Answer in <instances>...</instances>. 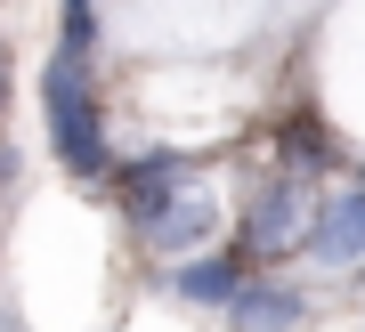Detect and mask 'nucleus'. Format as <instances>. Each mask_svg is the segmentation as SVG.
Segmentation results:
<instances>
[{
	"label": "nucleus",
	"instance_id": "nucleus-1",
	"mask_svg": "<svg viewBox=\"0 0 365 332\" xmlns=\"http://www.w3.org/2000/svg\"><path fill=\"white\" fill-rule=\"evenodd\" d=\"M41 114H49V146L73 179H106L114 170V146H106V114L90 90V49L81 41H57L49 73H41Z\"/></svg>",
	"mask_w": 365,
	"mask_h": 332
},
{
	"label": "nucleus",
	"instance_id": "nucleus-2",
	"mask_svg": "<svg viewBox=\"0 0 365 332\" xmlns=\"http://www.w3.org/2000/svg\"><path fill=\"white\" fill-rule=\"evenodd\" d=\"M317 227V211H309V187L300 179H276L252 194V211H244V251L252 259H276V251H292V243H309Z\"/></svg>",
	"mask_w": 365,
	"mask_h": 332
},
{
	"label": "nucleus",
	"instance_id": "nucleus-3",
	"mask_svg": "<svg viewBox=\"0 0 365 332\" xmlns=\"http://www.w3.org/2000/svg\"><path fill=\"white\" fill-rule=\"evenodd\" d=\"M179 187H187V162H179L170 146H155V154H138V162H122V170H114V194H122V211H130L138 227H146V219H163L170 203H179Z\"/></svg>",
	"mask_w": 365,
	"mask_h": 332
},
{
	"label": "nucleus",
	"instance_id": "nucleus-4",
	"mask_svg": "<svg viewBox=\"0 0 365 332\" xmlns=\"http://www.w3.org/2000/svg\"><path fill=\"white\" fill-rule=\"evenodd\" d=\"M309 259H325V268H357L365 259V187L325 194V211L309 227Z\"/></svg>",
	"mask_w": 365,
	"mask_h": 332
},
{
	"label": "nucleus",
	"instance_id": "nucleus-5",
	"mask_svg": "<svg viewBox=\"0 0 365 332\" xmlns=\"http://www.w3.org/2000/svg\"><path fill=\"white\" fill-rule=\"evenodd\" d=\"M244 243L235 251H211V259H187V268H170V292L179 300H195V308H227L235 292H244Z\"/></svg>",
	"mask_w": 365,
	"mask_h": 332
},
{
	"label": "nucleus",
	"instance_id": "nucleus-6",
	"mask_svg": "<svg viewBox=\"0 0 365 332\" xmlns=\"http://www.w3.org/2000/svg\"><path fill=\"white\" fill-rule=\"evenodd\" d=\"M227 324L235 332H292L300 324V292L292 284H244V292L227 300Z\"/></svg>",
	"mask_w": 365,
	"mask_h": 332
},
{
	"label": "nucleus",
	"instance_id": "nucleus-7",
	"mask_svg": "<svg viewBox=\"0 0 365 332\" xmlns=\"http://www.w3.org/2000/svg\"><path fill=\"white\" fill-rule=\"evenodd\" d=\"M203 235H211V203L203 194H179L163 219H146V243H155V251H195Z\"/></svg>",
	"mask_w": 365,
	"mask_h": 332
},
{
	"label": "nucleus",
	"instance_id": "nucleus-8",
	"mask_svg": "<svg viewBox=\"0 0 365 332\" xmlns=\"http://www.w3.org/2000/svg\"><path fill=\"white\" fill-rule=\"evenodd\" d=\"M66 41H81V49H90V0H66Z\"/></svg>",
	"mask_w": 365,
	"mask_h": 332
},
{
	"label": "nucleus",
	"instance_id": "nucleus-9",
	"mask_svg": "<svg viewBox=\"0 0 365 332\" xmlns=\"http://www.w3.org/2000/svg\"><path fill=\"white\" fill-rule=\"evenodd\" d=\"M0 98H9V57H0Z\"/></svg>",
	"mask_w": 365,
	"mask_h": 332
}]
</instances>
